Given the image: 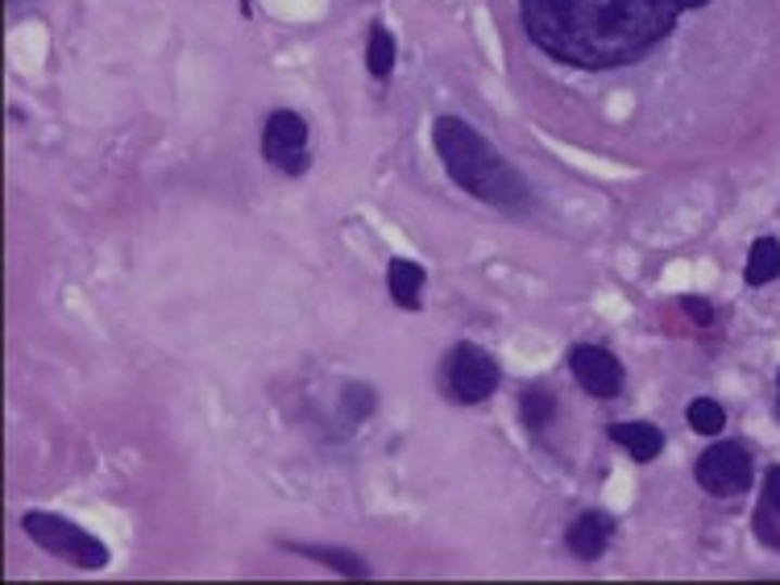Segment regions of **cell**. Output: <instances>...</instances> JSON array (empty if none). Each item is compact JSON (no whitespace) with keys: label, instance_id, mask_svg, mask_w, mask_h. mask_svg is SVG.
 <instances>
[{"label":"cell","instance_id":"obj_1","mask_svg":"<svg viewBox=\"0 0 780 585\" xmlns=\"http://www.w3.org/2000/svg\"><path fill=\"white\" fill-rule=\"evenodd\" d=\"M709 0H520L523 34L548 59L611 71L661 47L681 13Z\"/></svg>","mask_w":780,"mask_h":585},{"label":"cell","instance_id":"obj_2","mask_svg":"<svg viewBox=\"0 0 780 585\" xmlns=\"http://www.w3.org/2000/svg\"><path fill=\"white\" fill-rule=\"evenodd\" d=\"M432 145H436L452 183L470 191L473 200L495 204L502 212L527 208L532 191L523 183V175L473 125H465L461 117H440L432 125Z\"/></svg>","mask_w":780,"mask_h":585},{"label":"cell","instance_id":"obj_3","mask_svg":"<svg viewBox=\"0 0 780 585\" xmlns=\"http://www.w3.org/2000/svg\"><path fill=\"white\" fill-rule=\"evenodd\" d=\"M22 527L29 532V539H34L38 548H47L50 557L75 564V569H104V564H108V548H104L92 532L75 527L72 519L50 516V511H29V516L22 519Z\"/></svg>","mask_w":780,"mask_h":585},{"label":"cell","instance_id":"obj_4","mask_svg":"<svg viewBox=\"0 0 780 585\" xmlns=\"http://www.w3.org/2000/svg\"><path fill=\"white\" fill-rule=\"evenodd\" d=\"M698 486L714 498H731L752 486V453L739 441H718L698 457Z\"/></svg>","mask_w":780,"mask_h":585},{"label":"cell","instance_id":"obj_5","mask_svg":"<svg viewBox=\"0 0 780 585\" xmlns=\"http://www.w3.org/2000/svg\"><path fill=\"white\" fill-rule=\"evenodd\" d=\"M449 391L457 403H486L498 391V366L495 357L477 345H457L449 353Z\"/></svg>","mask_w":780,"mask_h":585},{"label":"cell","instance_id":"obj_6","mask_svg":"<svg viewBox=\"0 0 780 585\" xmlns=\"http://www.w3.org/2000/svg\"><path fill=\"white\" fill-rule=\"evenodd\" d=\"M261 154L266 163H274L286 175H304L308 170V125L299 113H286L279 109L274 117L266 120V133H261Z\"/></svg>","mask_w":780,"mask_h":585},{"label":"cell","instance_id":"obj_7","mask_svg":"<svg viewBox=\"0 0 780 585\" xmlns=\"http://www.w3.org/2000/svg\"><path fill=\"white\" fill-rule=\"evenodd\" d=\"M568 370L577 378V386L593 398H615L623 391V366L615 353L598 349V345H577L568 353Z\"/></svg>","mask_w":780,"mask_h":585},{"label":"cell","instance_id":"obj_8","mask_svg":"<svg viewBox=\"0 0 780 585\" xmlns=\"http://www.w3.org/2000/svg\"><path fill=\"white\" fill-rule=\"evenodd\" d=\"M611 536H615V519L606 516V511H581L568 523L565 544L577 561H598L611 548Z\"/></svg>","mask_w":780,"mask_h":585},{"label":"cell","instance_id":"obj_9","mask_svg":"<svg viewBox=\"0 0 780 585\" xmlns=\"http://www.w3.org/2000/svg\"><path fill=\"white\" fill-rule=\"evenodd\" d=\"M611 441L618 448H627L636 461H652V457H661L664 448V436L656 423H615L611 428Z\"/></svg>","mask_w":780,"mask_h":585},{"label":"cell","instance_id":"obj_10","mask_svg":"<svg viewBox=\"0 0 780 585\" xmlns=\"http://www.w3.org/2000/svg\"><path fill=\"white\" fill-rule=\"evenodd\" d=\"M286 552H299V557H308V561L329 564L332 573H341V577H370L366 561L354 557V552H345V548H324V544H286Z\"/></svg>","mask_w":780,"mask_h":585},{"label":"cell","instance_id":"obj_11","mask_svg":"<svg viewBox=\"0 0 780 585\" xmlns=\"http://www.w3.org/2000/svg\"><path fill=\"white\" fill-rule=\"evenodd\" d=\"M386 282H391V295H395V304L399 307H420V291H424V266H415V262L407 258H395L391 262V270H386Z\"/></svg>","mask_w":780,"mask_h":585},{"label":"cell","instance_id":"obj_12","mask_svg":"<svg viewBox=\"0 0 780 585\" xmlns=\"http://www.w3.org/2000/svg\"><path fill=\"white\" fill-rule=\"evenodd\" d=\"M747 287H764V282L780 279V241L777 237H759L752 245V258H747V270H743Z\"/></svg>","mask_w":780,"mask_h":585},{"label":"cell","instance_id":"obj_13","mask_svg":"<svg viewBox=\"0 0 780 585\" xmlns=\"http://www.w3.org/2000/svg\"><path fill=\"white\" fill-rule=\"evenodd\" d=\"M366 67H370V75H379V79H386V75L395 71V34H391V29L374 25L370 50H366Z\"/></svg>","mask_w":780,"mask_h":585},{"label":"cell","instance_id":"obj_14","mask_svg":"<svg viewBox=\"0 0 780 585\" xmlns=\"http://www.w3.org/2000/svg\"><path fill=\"white\" fill-rule=\"evenodd\" d=\"M520 411H523V423L540 432V428H548V420L557 416V398H552V391H540V386H536V391H527V395L520 398Z\"/></svg>","mask_w":780,"mask_h":585},{"label":"cell","instance_id":"obj_15","mask_svg":"<svg viewBox=\"0 0 780 585\" xmlns=\"http://www.w3.org/2000/svg\"><path fill=\"white\" fill-rule=\"evenodd\" d=\"M723 423H727V411H723L714 398H693V403H689V428H693V432L714 436V432H723Z\"/></svg>","mask_w":780,"mask_h":585},{"label":"cell","instance_id":"obj_16","mask_svg":"<svg viewBox=\"0 0 780 585\" xmlns=\"http://www.w3.org/2000/svg\"><path fill=\"white\" fill-rule=\"evenodd\" d=\"M759 519H777L780 523V466L768 473L764 482V507H759Z\"/></svg>","mask_w":780,"mask_h":585},{"label":"cell","instance_id":"obj_17","mask_svg":"<svg viewBox=\"0 0 780 585\" xmlns=\"http://www.w3.org/2000/svg\"><path fill=\"white\" fill-rule=\"evenodd\" d=\"M681 307H686V311L693 316V320H698V325H709V320H714V311H709V307L702 304V300H693V295H689V300H681Z\"/></svg>","mask_w":780,"mask_h":585},{"label":"cell","instance_id":"obj_18","mask_svg":"<svg viewBox=\"0 0 780 585\" xmlns=\"http://www.w3.org/2000/svg\"><path fill=\"white\" fill-rule=\"evenodd\" d=\"M777 407H780V378H777Z\"/></svg>","mask_w":780,"mask_h":585}]
</instances>
